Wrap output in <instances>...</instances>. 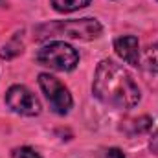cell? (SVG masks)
Listing matches in <instances>:
<instances>
[{
    "label": "cell",
    "mask_w": 158,
    "mask_h": 158,
    "mask_svg": "<svg viewBox=\"0 0 158 158\" xmlns=\"http://www.w3.org/2000/svg\"><path fill=\"white\" fill-rule=\"evenodd\" d=\"M92 94L101 103L114 109H132L142 98L132 76L112 59H103L98 64L92 83Z\"/></svg>",
    "instance_id": "cell-1"
},
{
    "label": "cell",
    "mask_w": 158,
    "mask_h": 158,
    "mask_svg": "<svg viewBox=\"0 0 158 158\" xmlns=\"http://www.w3.org/2000/svg\"><path fill=\"white\" fill-rule=\"evenodd\" d=\"M103 28L98 19H74V20H59L52 24H44L37 30V39L55 37V35H66L70 39L92 40L101 35Z\"/></svg>",
    "instance_id": "cell-2"
},
{
    "label": "cell",
    "mask_w": 158,
    "mask_h": 158,
    "mask_svg": "<svg viewBox=\"0 0 158 158\" xmlns=\"http://www.w3.org/2000/svg\"><path fill=\"white\" fill-rule=\"evenodd\" d=\"M35 61L57 72H72L79 64L77 50L63 40L48 42L35 53Z\"/></svg>",
    "instance_id": "cell-3"
},
{
    "label": "cell",
    "mask_w": 158,
    "mask_h": 158,
    "mask_svg": "<svg viewBox=\"0 0 158 158\" xmlns=\"http://www.w3.org/2000/svg\"><path fill=\"white\" fill-rule=\"evenodd\" d=\"M39 86L42 90V94L46 96L48 103H50V109L55 112V114H68L72 105H74V99L68 92V88L59 81L57 77L50 76V74H39Z\"/></svg>",
    "instance_id": "cell-4"
},
{
    "label": "cell",
    "mask_w": 158,
    "mask_h": 158,
    "mask_svg": "<svg viewBox=\"0 0 158 158\" xmlns=\"http://www.w3.org/2000/svg\"><path fill=\"white\" fill-rule=\"evenodd\" d=\"M6 105L20 116H39L42 109L37 96L24 85L9 86V90L6 92Z\"/></svg>",
    "instance_id": "cell-5"
},
{
    "label": "cell",
    "mask_w": 158,
    "mask_h": 158,
    "mask_svg": "<svg viewBox=\"0 0 158 158\" xmlns=\"http://www.w3.org/2000/svg\"><path fill=\"white\" fill-rule=\"evenodd\" d=\"M114 50L127 64L140 66V42L134 35H121L114 40Z\"/></svg>",
    "instance_id": "cell-6"
},
{
    "label": "cell",
    "mask_w": 158,
    "mask_h": 158,
    "mask_svg": "<svg viewBox=\"0 0 158 158\" xmlns=\"http://www.w3.org/2000/svg\"><path fill=\"white\" fill-rule=\"evenodd\" d=\"M153 125V119L149 116H142V118H134L127 123L121 125V131H125L129 136H134V134H142V132H147Z\"/></svg>",
    "instance_id": "cell-7"
},
{
    "label": "cell",
    "mask_w": 158,
    "mask_h": 158,
    "mask_svg": "<svg viewBox=\"0 0 158 158\" xmlns=\"http://www.w3.org/2000/svg\"><path fill=\"white\" fill-rule=\"evenodd\" d=\"M90 2L92 0H50L53 9L59 13H72V11L83 9V7L90 6Z\"/></svg>",
    "instance_id": "cell-8"
},
{
    "label": "cell",
    "mask_w": 158,
    "mask_h": 158,
    "mask_svg": "<svg viewBox=\"0 0 158 158\" xmlns=\"http://www.w3.org/2000/svg\"><path fill=\"white\" fill-rule=\"evenodd\" d=\"M145 66L149 70L158 72V42L156 44H151L145 50Z\"/></svg>",
    "instance_id": "cell-9"
},
{
    "label": "cell",
    "mask_w": 158,
    "mask_h": 158,
    "mask_svg": "<svg viewBox=\"0 0 158 158\" xmlns=\"http://www.w3.org/2000/svg\"><path fill=\"white\" fill-rule=\"evenodd\" d=\"M13 158H42V156L31 147H17L13 151Z\"/></svg>",
    "instance_id": "cell-10"
},
{
    "label": "cell",
    "mask_w": 158,
    "mask_h": 158,
    "mask_svg": "<svg viewBox=\"0 0 158 158\" xmlns=\"http://www.w3.org/2000/svg\"><path fill=\"white\" fill-rule=\"evenodd\" d=\"M103 158H125V155L119 151L118 147H110L103 153Z\"/></svg>",
    "instance_id": "cell-11"
},
{
    "label": "cell",
    "mask_w": 158,
    "mask_h": 158,
    "mask_svg": "<svg viewBox=\"0 0 158 158\" xmlns=\"http://www.w3.org/2000/svg\"><path fill=\"white\" fill-rule=\"evenodd\" d=\"M149 147H151V151L158 155V129L153 132V136H151V142H149Z\"/></svg>",
    "instance_id": "cell-12"
}]
</instances>
